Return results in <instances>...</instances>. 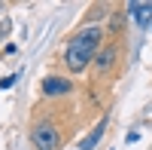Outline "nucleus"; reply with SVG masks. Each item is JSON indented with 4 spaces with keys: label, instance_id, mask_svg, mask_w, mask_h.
<instances>
[{
    "label": "nucleus",
    "instance_id": "f257e3e1",
    "mask_svg": "<svg viewBox=\"0 0 152 150\" xmlns=\"http://www.w3.org/2000/svg\"><path fill=\"white\" fill-rule=\"evenodd\" d=\"M100 40H104V31H100L97 25L82 28V31L67 43V49H64V65H67V71H70V74H82V71L94 61L97 49H100Z\"/></svg>",
    "mask_w": 152,
    "mask_h": 150
},
{
    "label": "nucleus",
    "instance_id": "20e7f679",
    "mask_svg": "<svg viewBox=\"0 0 152 150\" xmlns=\"http://www.w3.org/2000/svg\"><path fill=\"white\" fill-rule=\"evenodd\" d=\"M116 55H119V49H116V46H104V49H100V52L94 55V61H97V71H100V74H107L113 65H116Z\"/></svg>",
    "mask_w": 152,
    "mask_h": 150
},
{
    "label": "nucleus",
    "instance_id": "39448f33",
    "mask_svg": "<svg viewBox=\"0 0 152 150\" xmlns=\"http://www.w3.org/2000/svg\"><path fill=\"white\" fill-rule=\"evenodd\" d=\"M131 12H134V22L140 28H149L152 25V3H131Z\"/></svg>",
    "mask_w": 152,
    "mask_h": 150
},
{
    "label": "nucleus",
    "instance_id": "6e6552de",
    "mask_svg": "<svg viewBox=\"0 0 152 150\" xmlns=\"http://www.w3.org/2000/svg\"><path fill=\"white\" fill-rule=\"evenodd\" d=\"M88 19H91V22H94V19H104V6H94V9H91V16H88Z\"/></svg>",
    "mask_w": 152,
    "mask_h": 150
},
{
    "label": "nucleus",
    "instance_id": "0eeeda50",
    "mask_svg": "<svg viewBox=\"0 0 152 150\" xmlns=\"http://www.w3.org/2000/svg\"><path fill=\"white\" fill-rule=\"evenodd\" d=\"M15 80H18V74H9V77H3V80H0V89H9Z\"/></svg>",
    "mask_w": 152,
    "mask_h": 150
},
{
    "label": "nucleus",
    "instance_id": "423d86ee",
    "mask_svg": "<svg viewBox=\"0 0 152 150\" xmlns=\"http://www.w3.org/2000/svg\"><path fill=\"white\" fill-rule=\"evenodd\" d=\"M104 129H107V117H104V120H100L97 126H94V132L88 135V138H82V141H79V150H91V147H94L100 138H104Z\"/></svg>",
    "mask_w": 152,
    "mask_h": 150
},
{
    "label": "nucleus",
    "instance_id": "7ed1b4c3",
    "mask_svg": "<svg viewBox=\"0 0 152 150\" xmlns=\"http://www.w3.org/2000/svg\"><path fill=\"white\" fill-rule=\"evenodd\" d=\"M73 92V83L70 77H46L43 80V95L55 98V95H70Z\"/></svg>",
    "mask_w": 152,
    "mask_h": 150
},
{
    "label": "nucleus",
    "instance_id": "f03ea898",
    "mask_svg": "<svg viewBox=\"0 0 152 150\" xmlns=\"http://www.w3.org/2000/svg\"><path fill=\"white\" fill-rule=\"evenodd\" d=\"M31 141H34V147H37V150H55V147L61 144L58 129L52 126V123H37L34 132H31Z\"/></svg>",
    "mask_w": 152,
    "mask_h": 150
}]
</instances>
